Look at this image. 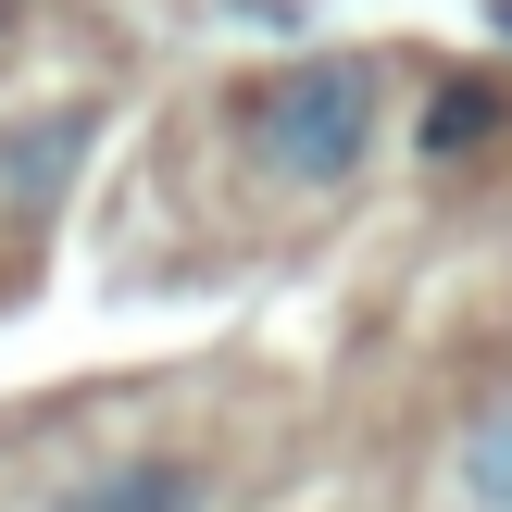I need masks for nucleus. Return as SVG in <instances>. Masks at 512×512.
<instances>
[{"label": "nucleus", "mask_w": 512, "mask_h": 512, "mask_svg": "<svg viewBox=\"0 0 512 512\" xmlns=\"http://www.w3.org/2000/svg\"><path fill=\"white\" fill-rule=\"evenodd\" d=\"M250 163L288 175V188H338L375 150V63L363 50H313V63H275L263 88H238Z\"/></svg>", "instance_id": "1"}, {"label": "nucleus", "mask_w": 512, "mask_h": 512, "mask_svg": "<svg viewBox=\"0 0 512 512\" xmlns=\"http://www.w3.org/2000/svg\"><path fill=\"white\" fill-rule=\"evenodd\" d=\"M63 512H200V475L188 463H113V475H88Z\"/></svg>", "instance_id": "2"}, {"label": "nucleus", "mask_w": 512, "mask_h": 512, "mask_svg": "<svg viewBox=\"0 0 512 512\" xmlns=\"http://www.w3.org/2000/svg\"><path fill=\"white\" fill-rule=\"evenodd\" d=\"M488 138H500V88H488V75H463V88L425 100V150H438V163H450V150H488Z\"/></svg>", "instance_id": "3"}, {"label": "nucleus", "mask_w": 512, "mask_h": 512, "mask_svg": "<svg viewBox=\"0 0 512 512\" xmlns=\"http://www.w3.org/2000/svg\"><path fill=\"white\" fill-rule=\"evenodd\" d=\"M463 488H475V512H512V400H500V413H475V438H463Z\"/></svg>", "instance_id": "4"}]
</instances>
